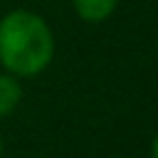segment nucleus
<instances>
[{"instance_id": "obj_2", "label": "nucleus", "mask_w": 158, "mask_h": 158, "mask_svg": "<svg viewBox=\"0 0 158 158\" xmlns=\"http://www.w3.org/2000/svg\"><path fill=\"white\" fill-rule=\"evenodd\" d=\"M118 0H72L74 12L84 22H104L106 17L114 15Z\"/></svg>"}, {"instance_id": "obj_3", "label": "nucleus", "mask_w": 158, "mask_h": 158, "mask_svg": "<svg viewBox=\"0 0 158 158\" xmlns=\"http://www.w3.org/2000/svg\"><path fill=\"white\" fill-rule=\"evenodd\" d=\"M20 101H22V86H20L17 77L10 72H2L0 74V118L10 116Z\"/></svg>"}, {"instance_id": "obj_4", "label": "nucleus", "mask_w": 158, "mask_h": 158, "mask_svg": "<svg viewBox=\"0 0 158 158\" xmlns=\"http://www.w3.org/2000/svg\"><path fill=\"white\" fill-rule=\"evenodd\" d=\"M151 158H158V136H156L153 143H151Z\"/></svg>"}, {"instance_id": "obj_5", "label": "nucleus", "mask_w": 158, "mask_h": 158, "mask_svg": "<svg viewBox=\"0 0 158 158\" xmlns=\"http://www.w3.org/2000/svg\"><path fill=\"white\" fill-rule=\"evenodd\" d=\"M0 156H2V141H0Z\"/></svg>"}, {"instance_id": "obj_1", "label": "nucleus", "mask_w": 158, "mask_h": 158, "mask_svg": "<svg viewBox=\"0 0 158 158\" xmlns=\"http://www.w3.org/2000/svg\"><path fill=\"white\" fill-rule=\"evenodd\" d=\"M54 57V35L32 10H10L0 17V64L15 77H35Z\"/></svg>"}]
</instances>
